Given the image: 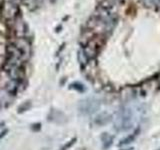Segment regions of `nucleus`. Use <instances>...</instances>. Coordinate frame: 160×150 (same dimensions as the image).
Masks as SVG:
<instances>
[{
	"instance_id": "1",
	"label": "nucleus",
	"mask_w": 160,
	"mask_h": 150,
	"mask_svg": "<svg viewBox=\"0 0 160 150\" xmlns=\"http://www.w3.org/2000/svg\"><path fill=\"white\" fill-rule=\"evenodd\" d=\"M13 44L16 46L17 48H19L20 50L23 52L25 55H26L28 58L30 56V52H31V47L29 42L27 41L25 38H17L15 41L13 42Z\"/></svg>"
},
{
	"instance_id": "2",
	"label": "nucleus",
	"mask_w": 160,
	"mask_h": 150,
	"mask_svg": "<svg viewBox=\"0 0 160 150\" xmlns=\"http://www.w3.org/2000/svg\"><path fill=\"white\" fill-rule=\"evenodd\" d=\"M97 107H98V104H97L96 101H94L93 99L84 100V101H82L81 104H80V109H81V111L86 114L92 113V112L96 110Z\"/></svg>"
},
{
	"instance_id": "3",
	"label": "nucleus",
	"mask_w": 160,
	"mask_h": 150,
	"mask_svg": "<svg viewBox=\"0 0 160 150\" xmlns=\"http://www.w3.org/2000/svg\"><path fill=\"white\" fill-rule=\"evenodd\" d=\"M111 120V115L107 113H101L95 118V123L98 125H105Z\"/></svg>"
},
{
	"instance_id": "4",
	"label": "nucleus",
	"mask_w": 160,
	"mask_h": 150,
	"mask_svg": "<svg viewBox=\"0 0 160 150\" xmlns=\"http://www.w3.org/2000/svg\"><path fill=\"white\" fill-rule=\"evenodd\" d=\"M101 140H102V142H103L104 148H108V147L112 144L113 137L110 136V135L107 134V133H103V134H102V136H101Z\"/></svg>"
},
{
	"instance_id": "5",
	"label": "nucleus",
	"mask_w": 160,
	"mask_h": 150,
	"mask_svg": "<svg viewBox=\"0 0 160 150\" xmlns=\"http://www.w3.org/2000/svg\"><path fill=\"white\" fill-rule=\"evenodd\" d=\"M134 138H135V135H131V136H128L126 138H124L123 140H121L120 145H123V144H128V143L132 142V141L134 140Z\"/></svg>"
},
{
	"instance_id": "6",
	"label": "nucleus",
	"mask_w": 160,
	"mask_h": 150,
	"mask_svg": "<svg viewBox=\"0 0 160 150\" xmlns=\"http://www.w3.org/2000/svg\"><path fill=\"white\" fill-rule=\"evenodd\" d=\"M30 105H31V104H30V102H28V103H27V105H26V102L23 103V104H22V105L19 107V111H20V112H22V111L26 110V109H28V108H30Z\"/></svg>"
},
{
	"instance_id": "7",
	"label": "nucleus",
	"mask_w": 160,
	"mask_h": 150,
	"mask_svg": "<svg viewBox=\"0 0 160 150\" xmlns=\"http://www.w3.org/2000/svg\"><path fill=\"white\" fill-rule=\"evenodd\" d=\"M72 143H73V141H71V142H69V143H67L66 144V145H64L63 147H62V148L61 149H60V150H66V149H68V148H69V147L71 146V145H72Z\"/></svg>"
}]
</instances>
